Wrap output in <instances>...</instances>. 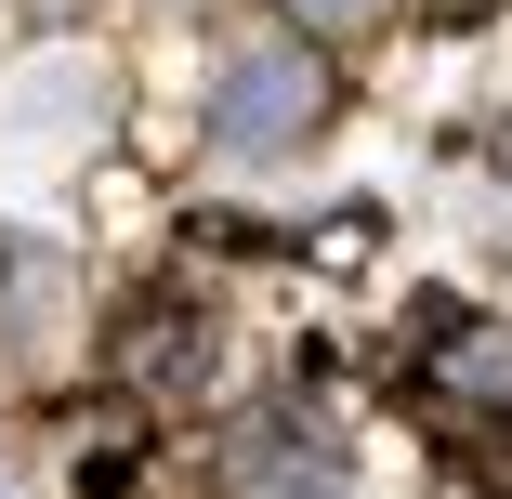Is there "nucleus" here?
<instances>
[{
  "instance_id": "obj_2",
  "label": "nucleus",
  "mask_w": 512,
  "mask_h": 499,
  "mask_svg": "<svg viewBox=\"0 0 512 499\" xmlns=\"http://www.w3.org/2000/svg\"><path fill=\"white\" fill-rule=\"evenodd\" d=\"M316 53H289V40H263V53H237L224 79H211V145L224 158H263V145H289V132H316Z\"/></svg>"
},
{
  "instance_id": "obj_5",
  "label": "nucleus",
  "mask_w": 512,
  "mask_h": 499,
  "mask_svg": "<svg viewBox=\"0 0 512 499\" xmlns=\"http://www.w3.org/2000/svg\"><path fill=\"white\" fill-rule=\"evenodd\" d=\"M289 14H316V27H355V14H368V0H289Z\"/></svg>"
},
{
  "instance_id": "obj_6",
  "label": "nucleus",
  "mask_w": 512,
  "mask_h": 499,
  "mask_svg": "<svg viewBox=\"0 0 512 499\" xmlns=\"http://www.w3.org/2000/svg\"><path fill=\"white\" fill-rule=\"evenodd\" d=\"M0 499H27V486H14V473H0Z\"/></svg>"
},
{
  "instance_id": "obj_3",
  "label": "nucleus",
  "mask_w": 512,
  "mask_h": 499,
  "mask_svg": "<svg viewBox=\"0 0 512 499\" xmlns=\"http://www.w3.org/2000/svg\"><path fill=\"white\" fill-rule=\"evenodd\" d=\"M447 381L460 394H512V329H460L447 342Z\"/></svg>"
},
{
  "instance_id": "obj_1",
  "label": "nucleus",
  "mask_w": 512,
  "mask_h": 499,
  "mask_svg": "<svg viewBox=\"0 0 512 499\" xmlns=\"http://www.w3.org/2000/svg\"><path fill=\"white\" fill-rule=\"evenodd\" d=\"M119 92H106V53H27L0 79V158H79L106 145Z\"/></svg>"
},
{
  "instance_id": "obj_4",
  "label": "nucleus",
  "mask_w": 512,
  "mask_h": 499,
  "mask_svg": "<svg viewBox=\"0 0 512 499\" xmlns=\"http://www.w3.org/2000/svg\"><path fill=\"white\" fill-rule=\"evenodd\" d=\"M499 0H421V27H486Z\"/></svg>"
}]
</instances>
